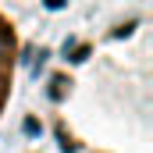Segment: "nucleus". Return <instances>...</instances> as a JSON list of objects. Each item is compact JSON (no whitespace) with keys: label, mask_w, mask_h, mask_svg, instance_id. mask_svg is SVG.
<instances>
[{"label":"nucleus","mask_w":153,"mask_h":153,"mask_svg":"<svg viewBox=\"0 0 153 153\" xmlns=\"http://www.w3.org/2000/svg\"><path fill=\"white\" fill-rule=\"evenodd\" d=\"M18 64H22V32H18V22L0 7V121L14 96Z\"/></svg>","instance_id":"obj_2"},{"label":"nucleus","mask_w":153,"mask_h":153,"mask_svg":"<svg viewBox=\"0 0 153 153\" xmlns=\"http://www.w3.org/2000/svg\"><path fill=\"white\" fill-rule=\"evenodd\" d=\"M25 153H39V150H25Z\"/></svg>","instance_id":"obj_3"},{"label":"nucleus","mask_w":153,"mask_h":153,"mask_svg":"<svg viewBox=\"0 0 153 153\" xmlns=\"http://www.w3.org/2000/svg\"><path fill=\"white\" fill-rule=\"evenodd\" d=\"M150 14L132 11L64 46L46 78V121L64 153H150Z\"/></svg>","instance_id":"obj_1"}]
</instances>
